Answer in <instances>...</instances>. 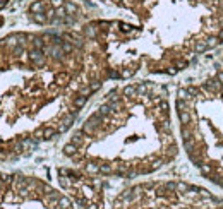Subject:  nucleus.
Wrapping results in <instances>:
<instances>
[{"instance_id": "1", "label": "nucleus", "mask_w": 223, "mask_h": 209, "mask_svg": "<svg viewBox=\"0 0 223 209\" xmlns=\"http://www.w3.org/2000/svg\"><path fill=\"white\" fill-rule=\"evenodd\" d=\"M58 206H60V209H70V200L65 199V197H60V200H58Z\"/></svg>"}]
</instances>
